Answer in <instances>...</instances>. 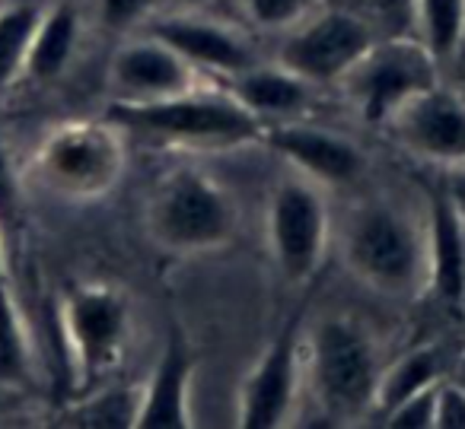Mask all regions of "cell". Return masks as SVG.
I'll return each mask as SVG.
<instances>
[{
  "mask_svg": "<svg viewBox=\"0 0 465 429\" xmlns=\"http://www.w3.org/2000/svg\"><path fill=\"white\" fill-rule=\"evenodd\" d=\"M105 122L115 124L122 134L179 150H223L262 143L265 124L252 118L226 90L198 86L182 96L156 99V102H122L112 99Z\"/></svg>",
  "mask_w": 465,
  "mask_h": 429,
  "instance_id": "1",
  "label": "cell"
},
{
  "mask_svg": "<svg viewBox=\"0 0 465 429\" xmlns=\"http://www.w3.org/2000/svg\"><path fill=\"white\" fill-rule=\"evenodd\" d=\"M348 270L389 299H414L427 289V226L389 198L361 200L341 229Z\"/></svg>",
  "mask_w": 465,
  "mask_h": 429,
  "instance_id": "2",
  "label": "cell"
},
{
  "mask_svg": "<svg viewBox=\"0 0 465 429\" xmlns=\"http://www.w3.org/2000/svg\"><path fill=\"white\" fill-rule=\"evenodd\" d=\"M380 372V346L357 318L329 315L303 337V378L312 401L331 420L373 414Z\"/></svg>",
  "mask_w": 465,
  "mask_h": 429,
  "instance_id": "3",
  "label": "cell"
},
{
  "mask_svg": "<svg viewBox=\"0 0 465 429\" xmlns=\"http://www.w3.org/2000/svg\"><path fill=\"white\" fill-rule=\"evenodd\" d=\"M147 232L169 255L217 251L240 232V207L201 169H175L156 181L147 204Z\"/></svg>",
  "mask_w": 465,
  "mask_h": 429,
  "instance_id": "4",
  "label": "cell"
},
{
  "mask_svg": "<svg viewBox=\"0 0 465 429\" xmlns=\"http://www.w3.org/2000/svg\"><path fill=\"white\" fill-rule=\"evenodd\" d=\"M33 172L58 198H105L124 175V134L109 122L61 124L42 141Z\"/></svg>",
  "mask_w": 465,
  "mask_h": 429,
  "instance_id": "5",
  "label": "cell"
},
{
  "mask_svg": "<svg viewBox=\"0 0 465 429\" xmlns=\"http://www.w3.org/2000/svg\"><path fill=\"white\" fill-rule=\"evenodd\" d=\"M440 80V61L420 45V39H376L338 86L370 128H386L408 99Z\"/></svg>",
  "mask_w": 465,
  "mask_h": 429,
  "instance_id": "6",
  "label": "cell"
},
{
  "mask_svg": "<svg viewBox=\"0 0 465 429\" xmlns=\"http://www.w3.org/2000/svg\"><path fill=\"white\" fill-rule=\"evenodd\" d=\"M268 251L291 287H303L322 268L331 236V213L325 188L306 175L291 172L272 188L265 213Z\"/></svg>",
  "mask_w": 465,
  "mask_h": 429,
  "instance_id": "7",
  "label": "cell"
},
{
  "mask_svg": "<svg viewBox=\"0 0 465 429\" xmlns=\"http://www.w3.org/2000/svg\"><path fill=\"white\" fill-rule=\"evenodd\" d=\"M373 42L376 33L361 10L348 4H322L297 26L281 33L274 61L316 86H338V80L361 61Z\"/></svg>",
  "mask_w": 465,
  "mask_h": 429,
  "instance_id": "8",
  "label": "cell"
},
{
  "mask_svg": "<svg viewBox=\"0 0 465 429\" xmlns=\"http://www.w3.org/2000/svg\"><path fill=\"white\" fill-rule=\"evenodd\" d=\"M61 327L74 372L84 388H93L118 366L131 334L128 296L115 287H77L61 306Z\"/></svg>",
  "mask_w": 465,
  "mask_h": 429,
  "instance_id": "9",
  "label": "cell"
},
{
  "mask_svg": "<svg viewBox=\"0 0 465 429\" xmlns=\"http://www.w3.org/2000/svg\"><path fill=\"white\" fill-rule=\"evenodd\" d=\"M386 131L414 160L440 169L465 166V96L443 80L408 99L386 122Z\"/></svg>",
  "mask_w": 465,
  "mask_h": 429,
  "instance_id": "10",
  "label": "cell"
},
{
  "mask_svg": "<svg viewBox=\"0 0 465 429\" xmlns=\"http://www.w3.org/2000/svg\"><path fill=\"white\" fill-rule=\"evenodd\" d=\"M300 385H303V327L293 315L281 334L265 346L255 366L249 369L240 388V426L272 429L284 426L293 414Z\"/></svg>",
  "mask_w": 465,
  "mask_h": 429,
  "instance_id": "11",
  "label": "cell"
},
{
  "mask_svg": "<svg viewBox=\"0 0 465 429\" xmlns=\"http://www.w3.org/2000/svg\"><path fill=\"white\" fill-rule=\"evenodd\" d=\"M262 143L278 153L293 172L306 175L322 188H348L367 172V156L351 137L306 118L268 124Z\"/></svg>",
  "mask_w": 465,
  "mask_h": 429,
  "instance_id": "12",
  "label": "cell"
},
{
  "mask_svg": "<svg viewBox=\"0 0 465 429\" xmlns=\"http://www.w3.org/2000/svg\"><path fill=\"white\" fill-rule=\"evenodd\" d=\"M143 33L156 35L169 48L182 54L201 73H217L230 80L246 67L259 64L252 42L246 33L223 20L204 16L201 10H173V14H156L143 26Z\"/></svg>",
  "mask_w": 465,
  "mask_h": 429,
  "instance_id": "13",
  "label": "cell"
},
{
  "mask_svg": "<svg viewBox=\"0 0 465 429\" xmlns=\"http://www.w3.org/2000/svg\"><path fill=\"white\" fill-rule=\"evenodd\" d=\"M198 86H204V73L150 33L124 42L109 61L112 99L122 102H156L192 93Z\"/></svg>",
  "mask_w": 465,
  "mask_h": 429,
  "instance_id": "14",
  "label": "cell"
},
{
  "mask_svg": "<svg viewBox=\"0 0 465 429\" xmlns=\"http://www.w3.org/2000/svg\"><path fill=\"white\" fill-rule=\"evenodd\" d=\"M226 93H230L242 109L262 124H278L293 122V118H306V112L316 105L319 86L303 80L300 73L281 67L278 61L272 64H252L242 73L226 80Z\"/></svg>",
  "mask_w": 465,
  "mask_h": 429,
  "instance_id": "15",
  "label": "cell"
},
{
  "mask_svg": "<svg viewBox=\"0 0 465 429\" xmlns=\"http://www.w3.org/2000/svg\"><path fill=\"white\" fill-rule=\"evenodd\" d=\"M194 353L179 331L166 340V350L156 359L153 375L141 391V407H137L134 426L143 429H185L192 426V407H188V391H192Z\"/></svg>",
  "mask_w": 465,
  "mask_h": 429,
  "instance_id": "16",
  "label": "cell"
},
{
  "mask_svg": "<svg viewBox=\"0 0 465 429\" xmlns=\"http://www.w3.org/2000/svg\"><path fill=\"white\" fill-rule=\"evenodd\" d=\"M427 289L437 299L459 306L465 299V223L452 204L446 200L443 188L430 194L427 207Z\"/></svg>",
  "mask_w": 465,
  "mask_h": 429,
  "instance_id": "17",
  "label": "cell"
},
{
  "mask_svg": "<svg viewBox=\"0 0 465 429\" xmlns=\"http://www.w3.org/2000/svg\"><path fill=\"white\" fill-rule=\"evenodd\" d=\"M80 42V10L71 0H54L45 4V14L35 29L33 48L26 58V80L35 83H52L71 67Z\"/></svg>",
  "mask_w": 465,
  "mask_h": 429,
  "instance_id": "18",
  "label": "cell"
},
{
  "mask_svg": "<svg viewBox=\"0 0 465 429\" xmlns=\"http://www.w3.org/2000/svg\"><path fill=\"white\" fill-rule=\"evenodd\" d=\"M443 382V359H440L437 346H414V350L395 356L389 366H382L380 385H376V401L373 414L382 416L392 410L399 401L418 395L424 388H433Z\"/></svg>",
  "mask_w": 465,
  "mask_h": 429,
  "instance_id": "19",
  "label": "cell"
},
{
  "mask_svg": "<svg viewBox=\"0 0 465 429\" xmlns=\"http://www.w3.org/2000/svg\"><path fill=\"white\" fill-rule=\"evenodd\" d=\"M42 14L45 4L39 0H7L0 10V93H7L26 73V58Z\"/></svg>",
  "mask_w": 465,
  "mask_h": 429,
  "instance_id": "20",
  "label": "cell"
},
{
  "mask_svg": "<svg viewBox=\"0 0 465 429\" xmlns=\"http://www.w3.org/2000/svg\"><path fill=\"white\" fill-rule=\"evenodd\" d=\"M33 382V346L23 325L20 306L0 280V388H26Z\"/></svg>",
  "mask_w": 465,
  "mask_h": 429,
  "instance_id": "21",
  "label": "cell"
},
{
  "mask_svg": "<svg viewBox=\"0 0 465 429\" xmlns=\"http://www.w3.org/2000/svg\"><path fill=\"white\" fill-rule=\"evenodd\" d=\"M418 39L440 67L450 64L465 39V0H418Z\"/></svg>",
  "mask_w": 465,
  "mask_h": 429,
  "instance_id": "22",
  "label": "cell"
},
{
  "mask_svg": "<svg viewBox=\"0 0 465 429\" xmlns=\"http://www.w3.org/2000/svg\"><path fill=\"white\" fill-rule=\"evenodd\" d=\"M137 407H141V391L128 388V385H112L103 388L99 395L86 397L77 410L71 414V420L77 426H134Z\"/></svg>",
  "mask_w": 465,
  "mask_h": 429,
  "instance_id": "23",
  "label": "cell"
},
{
  "mask_svg": "<svg viewBox=\"0 0 465 429\" xmlns=\"http://www.w3.org/2000/svg\"><path fill=\"white\" fill-rule=\"evenodd\" d=\"M376 39H418V0H357Z\"/></svg>",
  "mask_w": 465,
  "mask_h": 429,
  "instance_id": "24",
  "label": "cell"
},
{
  "mask_svg": "<svg viewBox=\"0 0 465 429\" xmlns=\"http://www.w3.org/2000/svg\"><path fill=\"white\" fill-rule=\"evenodd\" d=\"M249 23H255L265 33H284L297 26L300 20L319 10L325 0H236Z\"/></svg>",
  "mask_w": 465,
  "mask_h": 429,
  "instance_id": "25",
  "label": "cell"
},
{
  "mask_svg": "<svg viewBox=\"0 0 465 429\" xmlns=\"http://www.w3.org/2000/svg\"><path fill=\"white\" fill-rule=\"evenodd\" d=\"M437 388L440 382L433 388H424L418 395L405 397L392 410H386L380 420L392 429H433L437 426Z\"/></svg>",
  "mask_w": 465,
  "mask_h": 429,
  "instance_id": "26",
  "label": "cell"
},
{
  "mask_svg": "<svg viewBox=\"0 0 465 429\" xmlns=\"http://www.w3.org/2000/svg\"><path fill=\"white\" fill-rule=\"evenodd\" d=\"M163 0H96L99 20L112 33H131L143 29L156 16Z\"/></svg>",
  "mask_w": 465,
  "mask_h": 429,
  "instance_id": "27",
  "label": "cell"
},
{
  "mask_svg": "<svg viewBox=\"0 0 465 429\" xmlns=\"http://www.w3.org/2000/svg\"><path fill=\"white\" fill-rule=\"evenodd\" d=\"M433 429H465V391L452 378H443L437 388V426Z\"/></svg>",
  "mask_w": 465,
  "mask_h": 429,
  "instance_id": "28",
  "label": "cell"
},
{
  "mask_svg": "<svg viewBox=\"0 0 465 429\" xmlns=\"http://www.w3.org/2000/svg\"><path fill=\"white\" fill-rule=\"evenodd\" d=\"M16 200H20V194H16L14 169H10L7 153H4V147H0V226H4V229H7V223L14 219Z\"/></svg>",
  "mask_w": 465,
  "mask_h": 429,
  "instance_id": "29",
  "label": "cell"
},
{
  "mask_svg": "<svg viewBox=\"0 0 465 429\" xmlns=\"http://www.w3.org/2000/svg\"><path fill=\"white\" fill-rule=\"evenodd\" d=\"M443 194H446V200L452 204V210H456L459 217H462V223H465V166L446 169Z\"/></svg>",
  "mask_w": 465,
  "mask_h": 429,
  "instance_id": "30",
  "label": "cell"
},
{
  "mask_svg": "<svg viewBox=\"0 0 465 429\" xmlns=\"http://www.w3.org/2000/svg\"><path fill=\"white\" fill-rule=\"evenodd\" d=\"M166 4H173L175 10H204L213 0H166Z\"/></svg>",
  "mask_w": 465,
  "mask_h": 429,
  "instance_id": "31",
  "label": "cell"
},
{
  "mask_svg": "<svg viewBox=\"0 0 465 429\" xmlns=\"http://www.w3.org/2000/svg\"><path fill=\"white\" fill-rule=\"evenodd\" d=\"M452 382L459 385V388L465 391V353L459 356V363H456V369H452Z\"/></svg>",
  "mask_w": 465,
  "mask_h": 429,
  "instance_id": "32",
  "label": "cell"
},
{
  "mask_svg": "<svg viewBox=\"0 0 465 429\" xmlns=\"http://www.w3.org/2000/svg\"><path fill=\"white\" fill-rule=\"evenodd\" d=\"M4 270H7V261H4V226H0V280H4Z\"/></svg>",
  "mask_w": 465,
  "mask_h": 429,
  "instance_id": "33",
  "label": "cell"
},
{
  "mask_svg": "<svg viewBox=\"0 0 465 429\" xmlns=\"http://www.w3.org/2000/svg\"><path fill=\"white\" fill-rule=\"evenodd\" d=\"M344 4H348V7H354V4H357V0H344Z\"/></svg>",
  "mask_w": 465,
  "mask_h": 429,
  "instance_id": "34",
  "label": "cell"
},
{
  "mask_svg": "<svg viewBox=\"0 0 465 429\" xmlns=\"http://www.w3.org/2000/svg\"><path fill=\"white\" fill-rule=\"evenodd\" d=\"M4 4H7V0H0V10H4Z\"/></svg>",
  "mask_w": 465,
  "mask_h": 429,
  "instance_id": "35",
  "label": "cell"
}]
</instances>
